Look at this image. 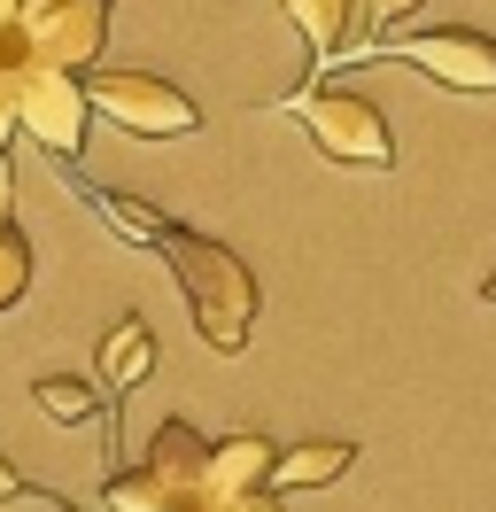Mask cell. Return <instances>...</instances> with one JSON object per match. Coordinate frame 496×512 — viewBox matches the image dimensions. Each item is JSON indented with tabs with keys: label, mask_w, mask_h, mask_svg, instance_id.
Here are the masks:
<instances>
[{
	"label": "cell",
	"mask_w": 496,
	"mask_h": 512,
	"mask_svg": "<svg viewBox=\"0 0 496 512\" xmlns=\"http://www.w3.org/2000/svg\"><path fill=\"white\" fill-rule=\"evenodd\" d=\"M109 39V0H16L0 63H47V70H93Z\"/></svg>",
	"instance_id": "obj_2"
},
{
	"label": "cell",
	"mask_w": 496,
	"mask_h": 512,
	"mask_svg": "<svg viewBox=\"0 0 496 512\" xmlns=\"http://www.w3.org/2000/svg\"><path fill=\"white\" fill-rule=\"evenodd\" d=\"M8 132H16V101H8V63H0V163H8Z\"/></svg>",
	"instance_id": "obj_18"
},
{
	"label": "cell",
	"mask_w": 496,
	"mask_h": 512,
	"mask_svg": "<svg viewBox=\"0 0 496 512\" xmlns=\"http://www.w3.org/2000/svg\"><path fill=\"white\" fill-rule=\"evenodd\" d=\"M481 295H489V303H496V272H489V288H481Z\"/></svg>",
	"instance_id": "obj_21"
},
{
	"label": "cell",
	"mask_w": 496,
	"mask_h": 512,
	"mask_svg": "<svg viewBox=\"0 0 496 512\" xmlns=\"http://www.w3.org/2000/svg\"><path fill=\"white\" fill-rule=\"evenodd\" d=\"M31 288V241L16 225V194H8V163H0V311H16Z\"/></svg>",
	"instance_id": "obj_12"
},
{
	"label": "cell",
	"mask_w": 496,
	"mask_h": 512,
	"mask_svg": "<svg viewBox=\"0 0 496 512\" xmlns=\"http://www.w3.org/2000/svg\"><path fill=\"white\" fill-rule=\"evenodd\" d=\"M8 497H39V489H31V481L16 474V466H8V458H0V505H8Z\"/></svg>",
	"instance_id": "obj_19"
},
{
	"label": "cell",
	"mask_w": 496,
	"mask_h": 512,
	"mask_svg": "<svg viewBox=\"0 0 496 512\" xmlns=\"http://www.w3.org/2000/svg\"><path fill=\"white\" fill-rule=\"evenodd\" d=\"M93 373L109 381V396H132V388L155 373V334H148V319H124V326H109L101 334V357H93Z\"/></svg>",
	"instance_id": "obj_11"
},
{
	"label": "cell",
	"mask_w": 496,
	"mask_h": 512,
	"mask_svg": "<svg viewBox=\"0 0 496 512\" xmlns=\"http://www.w3.org/2000/svg\"><path fill=\"white\" fill-rule=\"evenodd\" d=\"M202 512H287V505H279V489L264 481V489H233V497H210Z\"/></svg>",
	"instance_id": "obj_17"
},
{
	"label": "cell",
	"mask_w": 496,
	"mask_h": 512,
	"mask_svg": "<svg viewBox=\"0 0 496 512\" xmlns=\"http://www.w3.org/2000/svg\"><path fill=\"white\" fill-rule=\"evenodd\" d=\"M8 16H16V0H0V24H8Z\"/></svg>",
	"instance_id": "obj_20"
},
{
	"label": "cell",
	"mask_w": 496,
	"mask_h": 512,
	"mask_svg": "<svg viewBox=\"0 0 496 512\" xmlns=\"http://www.w3.org/2000/svg\"><path fill=\"white\" fill-rule=\"evenodd\" d=\"M8 101H16V132H31L55 163L86 156V78L78 70H47V63H8Z\"/></svg>",
	"instance_id": "obj_3"
},
{
	"label": "cell",
	"mask_w": 496,
	"mask_h": 512,
	"mask_svg": "<svg viewBox=\"0 0 496 512\" xmlns=\"http://www.w3.org/2000/svg\"><path fill=\"white\" fill-rule=\"evenodd\" d=\"M264 481H272V435L241 427V435L210 443V481H202V505H210V497H233V489H264Z\"/></svg>",
	"instance_id": "obj_8"
},
{
	"label": "cell",
	"mask_w": 496,
	"mask_h": 512,
	"mask_svg": "<svg viewBox=\"0 0 496 512\" xmlns=\"http://www.w3.org/2000/svg\"><path fill=\"white\" fill-rule=\"evenodd\" d=\"M357 466V443L349 435H318V443H295V450H272V489H318V481H341Z\"/></svg>",
	"instance_id": "obj_9"
},
{
	"label": "cell",
	"mask_w": 496,
	"mask_h": 512,
	"mask_svg": "<svg viewBox=\"0 0 496 512\" xmlns=\"http://www.w3.org/2000/svg\"><path fill=\"white\" fill-rule=\"evenodd\" d=\"M419 8H427V0H365V16H357V32H396L403 16H419Z\"/></svg>",
	"instance_id": "obj_16"
},
{
	"label": "cell",
	"mask_w": 496,
	"mask_h": 512,
	"mask_svg": "<svg viewBox=\"0 0 496 512\" xmlns=\"http://www.w3.org/2000/svg\"><path fill=\"white\" fill-rule=\"evenodd\" d=\"M101 512H171V489H163L148 466H132V474H109V489H101Z\"/></svg>",
	"instance_id": "obj_15"
},
{
	"label": "cell",
	"mask_w": 496,
	"mask_h": 512,
	"mask_svg": "<svg viewBox=\"0 0 496 512\" xmlns=\"http://www.w3.org/2000/svg\"><path fill=\"white\" fill-rule=\"evenodd\" d=\"M179 512H202V505H179Z\"/></svg>",
	"instance_id": "obj_22"
},
{
	"label": "cell",
	"mask_w": 496,
	"mask_h": 512,
	"mask_svg": "<svg viewBox=\"0 0 496 512\" xmlns=\"http://www.w3.org/2000/svg\"><path fill=\"white\" fill-rule=\"evenodd\" d=\"M86 78V101L109 117V125L140 132V140H179V132L202 125V109L179 94V86H163L148 70H78Z\"/></svg>",
	"instance_id": "obj_5"
},
{
	"label": "cell",
	"mask_w": 496,
	"mask_h": 512,
	"mask_svg": "<svg viewBox=\"0 0 496 512\" xmlns=\"http://www.w3.org/2000/svg\"><path fill=\"white\" fill-rule=\"evenodd\" d=\"M287 109H303L310 148L341 171H388L396 163V132L365 94H287Z\"/></svg>",
	"instance_id": "obj_4"
},
{
	"label": "cell",
	"mask_w": 496,
	"mask_h": 512,
	"mask_svg": "<svg viewBox=\"0 0 496 512\" xmlns=\"http://www.w3.org/2000/svg\"><path fill=\"white\" fill-rule=\"evenodd\" d=\"M0 32H8V24H0Z\"/></svg>",
	"instance_id": "obj_23"
},
{
	"label": "cell",
	"mask_w": 496,
	"mask_h": 512,
	"mask_svg": "<svg viewBox=\"0 0 496 512\" xmlns=\"http://www.w3.org/2000/svg\"><path fill=\"white\" fill-rule=\"evenodd\" d=\"M155 249L171 264V280H179L186 311H194V334L210 342V350H248V334H256V272H248L241 256L210 241V233H194V225H163L155 233Z\"/></svg>",
	"instance_id": "obj_1"
},
{
	"label": "cell",
	"mask_w": 496,
	"mask_h": 512,
	"mask_svg": "<svg viewBox=\"0 0 496 512\" xmlns=\"http://www.w3.org/2000/svg\"><path fill=\"white\" fill-rule=\"evenodd\" d=\"M140 466L171 489V512H179V505H202V481H210V435H202V427H186V419H163Z\"/></svg>",
	"instance_id": "obj_7"
},
{
	"label": "cell",
	"mask_w": 496,
	"mask_h": 512,
	"mask_svg": "<svg viewBox=\"0 0 496 512\" xmlns=\"http://www.w3.org/2000/svg\"><path fill=\"white\" fill-rule=\"evenodd\" d=\"M78 194H86V202H93V210H101V218H109V225H117V233H132V241H148V249H155V233L171 225V218H163V210H148V202H124V194L93 187V179H78Z\"/></svg>",
	"instance_id": "obj_14"
},
{
	"label": "cell",
	"mask_w": 496,
	"mask_h": 512,
	"mask_svg": "<svg viewBox=\"0 0 496 512\" xmlns=\"http://www.w3.org/2000/svg\"><path fill=\"white\" fill-rule=\"evenodd\" d=\"M31 404H39L47 419H62V427L101 419V396H93V381H78V373H47V381H31Z\"/></svg>",
	"instance_id": "obj_13"
},
{
	"label": "cell",
	"mask_w": 496,
	"mask_h": 512,
	"mask_svg": "<svg viewBox=\"0 0 496 512\" xmlns=\"http://www.w3.org/2000/svg\"><path fill=\"white\" fill-rule=\"evenodd\" d=\"M396 63L427 70L434 86H450V94H496V39L465 32V24H450V32H411L396 47Z\"/></svg>",
	"instance_id": "obj_6"
},
{
	"label": "cell",
	"mask_w": 496,
	"mask_h": 512,
	"mask_svg": "<svg viewBox=\"0 0 496 512\" xmlns=\"http://www.w3.org/2000/svg\"><path fill=\"white\" fill-rule=\"evenodd\" d=\"M287 8V24L303 32V47H310V70H326L357 39V0H279Z\"/></svg>",
	"instance_id": "obj_10"
}]
</instances>
